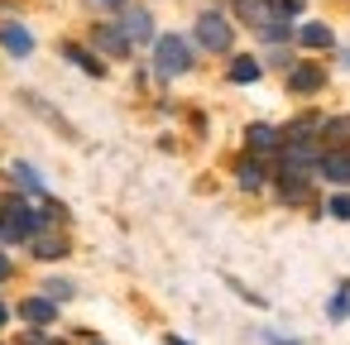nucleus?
Instances as JSON below:
<instances>
[{
	"instance_id": "23",
	"label": "nucleus",
	"mask_w": 350,
	"mask_h": 345,
	"mask_svg": "<svg viewBox=\"0 0 350 345\" xmlns=\"http://www.w3.org/2000/svg\"><path fill=\"white\" fill-rule=\"evenodd\" d=\"M0 216H5V202H0Z\"/></svg>"
},
{
	"instance_id": "14",
	"label": "nucleus",
	"mask_w": 350,
	"mask_h": 345,
	"mask_svg": "<svg viewBox=\"0 0 350 345\" xmlns=\"http://www.w3.org/2000/svg\"><path fill=\"white\" fill-rule=\"evenodd\" d=\"M68 58H72V63H77V68H87V72H92V77H101V72H106V68H101V63H96V58H92V53H82V49H68Z\"/></svg>"
},
{
	"instance_id": "2",
	"label": "nucleus",
	"mask_w": 350,
	"mask_h": 345,
	"mask_svg": "<svg viewBox=\"0 0 350 345\" xmlns=\"http://www.w3.org/2000/svg\"><path fill=\"white\" fill-rule=\"evenodd\" d=\"M197 44L211 49V53H226V49H230V25H226L221 15H202V20H197Z\"/></svg>"
},
{
	"instance_id": "11",
	"label": "nucleus",
	"mask_w": 350,
	"mask_h": 345,
	"mask_svg": "<svg viewBox=\"0 0 350 345\" xmlns=\"http://www.w3.org/2000/svg\"><path fill=\"white\" fill-rule=\"evenodd\" d=\"M235 178H240V187H245V192H259V187H264V168H259L254 158H245Z\"/></svg>"
},
{
	"instance_id": "21",
	"label": "nucleus",
	"mask_w": 350,
	"mask_h": 345,
	"mask_svg": "<svg viewBox=\"0 0 350 345\" xmlns=\"http://www.w3.org/2000/svg\"><path fill=\"white\" fill-rule=\"evenodd\" d=\"M5 316H10V312H5V302H0V326H5Z\"/></svg>"
},
{
	"instance_id": "15",
	"label": "nucleus",
	"mask_w": 350,
	"mask_h": 345,
	"mask_svg": "<svg viewBox=\"0 0 350 345\" xmlns=\"http://www.w3.org/2000/svg\"><path fill=\"white\" fill-rule=\"evenodd\" d=\"M15 178H20V182H25L29 192H44V182H39V173H34L29 163H15Z\"/></svg>"
},
{
	"instance_id": "1",
	"label": "nucleus",
	"mask_w": 350,
	"mask_h": 345,
	"mask_svg": "<svg viewBox=\"0 0 350 345\" xmlns=\"http://www.w3.org/2000/svg\"><path fill=\"white\" fill-rule=\"evenodd\" d=\"M154 63H159L163 77H183V72L192 68V53H187V44H183L178 34H163V39L154 44Z\"/></svg>"
},
{
	"instance_id": "22",
	"label": "nucleus",
	"mask_w": 350,
	"mask_h": 345,
	"mask_svg": "<svg viewBox=\"0 0 350 345\" xmlns=\"http://www.w3.org/2000/svg\"><path fill=\"white\" fill-rule=\"evenodd\" d=\"M168 345H187V340H173V335H168Z\"/></svg>"
},
{
	"instance_id": "17",
	"label": "nucleus",
	"mask_w": 350,
	"mask_h": 345,
	"mask_svg": "<svg viewBox=\"0 0 350 345\" xmlns=\"http://www.w3.org/2000/svg\"><path fill=\"white\" fill-rule=\"evenodd\" d=\"M331 216L336 221H350V197H331Z\"/></svg>"
},
{
	"instance_id": "3",
	"label": "nucleus",
	"mask_w": 350,
	"mask_h": 345,
	"mask_svg": "<svg viewBox=\"0 0 350 345\" xmlns=\"http://www.w3.org/2000/svg\"><path fill=\"white\" fill-rule=\"evenodd\" d=\"M321 82H326V72H321V68H312V63H302V68H293V72H288V87H293V92H317Z\"/></svg>"
},
{
	"instance_id": "8",
	"label": "nucleus",
	"mask_w": 350,
	"mask_h": 345,
	"mask_svg": "<svg viewBox=\"0 0 350 345\" xmlns=\"http://www.w3.org/2000/svg\"><path fill=\"white\" fill-rule=\"evenodd\" d=\"M25 321H34V326H44V321H53V297H29L25 307Z\"/></svg>"
},
{
	"instance_id": "4",
	"label": "nucleus",
	"mask_w": 350,
	"mask_h": 345,
	"mask_svg": "<svg viewBox=\"0 0 350 345\" xmlns=\"http://www.w3.org/2000/svg\"><path fill=\"white\" fill-rule=\"evenodd\" d=\"M317 168H321V178H331V182H350V154H321Z\"/></svg>"
},
{
	"instance_id": "20",
	"label": "nucleus",
	"mask_w": 350,
	"mask_h": 345,
	"mask_svg": "<svg viewBox=\"0 0 350 345\" xmlns=\"http://www.w3.org/2000/svg\"><path fill=\"white\" fill-rule=\"evenodd\" d=\"M0 278H10V259L5 254H0Z\"/></svg>"
},
{
	"instance_id": "13",
	"label": "nucleus",
	"mask_w": 350,
	"mask_h": 345,
	"mask_svg": "<svg viewBox=\"0 0 350 345\" xmlns=\"http://www.w3.org/2000/svg\"><path fill=\"white\" fill-rule=\"evenodd\" d=\"M254 77H259V63L254 58H235L230 63V82H254Z\"/></svg>"
},
{
	"instance_id": "10",
	"label": "nucleus",
	"mask_w": 350,
	"mask_h": 345,
	"mask_svg": "<svg viewBox=\"0 0 350 345\" xmlns=\"http://www.w3.org/2000/svg\"><path fill=\"white\" fill-rule=\"evenodd\" d=\"M297 39H302L307 49H331V29H326V25H302Z\"/></svg>"
},
{
	"instance_id": "19",
	"label": "nucleus",
	"mask_w": 350,
	"mask_h": 345,
	"mask_svg": "<svg viewBox=\"0 0 350 345\" xmlns=\"http://www.w3.org/2000/svg\"><path fill=\"white\" fill-rule=\"evenodd\" d=\"M25 345H58V340H53V335H39V331H29V335H25Z\"/></svg>"
},
{
	"instance_id": "5",
	"label": "nucleus",
	"mask_w": 350,
	"mask_h": 345,
	"mask_svg": "<svg viewBox=\"0 0 350 345\" xmlns=\"http://www.w3.org/2000/svg\"><path fill=\"white\" fill-rule=\"evenodd\" d=\"M96 44H101L106 53H116V58H125V53H130V39H125V29H111V25H96Z\"/></svg>"
},
{
	"instance_id": "24",
	"label": "nucleus",
	"mask_w": 350,
	"mask_h": 345,
	"mask_svg": "<svg viewBox=\"0 0 350 345\" xmlns=\"http://www.w3.org/2000/svg\"><path fill=\"white\" fill-rule=\"evenodd\" d=\"M106 5H120V0H106Z\"/></svg>"
},
{
	"instance_id": "6",
	"label": "nucleus",
	"mask_w": 350,
	"mask_h": 345,
	"mask_svg": "<svg viewBox=\"0 0 350 345\" xmlns=\"http://www.w3.org/2000/svg\"><path fill=\"white\" fill-rule=\"evenodd\" d=\"M0 44H5L15 58H25L29 49H34V39H29V29H20V25H5V29H0Z\"/></svg>"
},
{
	"instance_id": "16",
	"label": "nucleus",
	"mask_w": 350,
	"mask_h": 345,
	"mask_svg": "<svg viewBox=\"0 0 350 345\" xmlns=\"http://www.w3.org/2000/svg\"><path fill=\"white\" fill-rule=\"evenodd\" d=\"M44 292H49L53 302H68V297H72V283H63V278H58V283H49Z\"/></svg>"
},
{
	"instance_id": "7",
	"label": "nucleus",
	"mask_w": 350,
	"mask_h": 345,
	"mask_svg": "<svg viewBox=\"0 0 350 345\" xmlns=\"http://www.w3.org/2000/svg\"><path fill=\"white\" fill-rule=\"evenodd\" d=\"M125 39H130V44L154 39V29H149V15H144V10H130V15H125Z\"/></svg>"
},
{
	"instance_id": "18",
	"label": "nucleus",
	"mask_w": 350,
	"mask_h": 345,
	"mask_svg": "<svg viewBox=\"0 0 350 345\" xmlns=\"http://www.w3.org/2000/svg\"><path fill=\"white\" fill-rule=\"evenodd\" d=\"M345 312H350V297H345V292H340V297H336V302H331V316H345Z\"/></svg>"
},
{
	"instance_id": "12",
	"label": "nucleus",
	"mask_w": 350,
	"mask_h": 345,
	"mask_svg": "<svg viewBox=\"0 0 350 345\" xmlns=\"http://www.w3.org/2000/svg\"><path fill=\"white\" fill-rule=\"evenodd\" d=\"M29 240H34V254L39 259H63V249H68L58 235H29Z\"/></svg>"
},
{
	"instance_id": "9",
	"label": "nucleus",
	"mask_w": 350,
	"mask_h": 345,
	"mask_svg": "<svg viewBox=\"0 0 350 345\" xmlns=\"http://www.w3.org/2000/svg\"><path fill=\"white\" fill-rule=\"evenodd\" d=\"M250 149H254V154L278 149V130H269V125H250Z\"/></svg>"
}]
</instances>
